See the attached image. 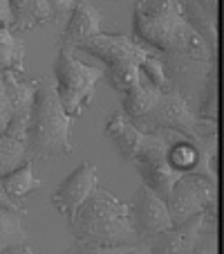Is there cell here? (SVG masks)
<instances>
[{
	"mask_svg": "<svg viewBox=\"0 0 224 254\" xmlns=\"http://www.w3.org/2000/svg\"><path fill=\"white\" fill-rule=\"evenodd\" d=\"M0 209H11V211H23L25 214V209H23V205H20L18 200H14V198L7 193V189H5V185H2V180H0Z\"/></svg>",
	"mask_w": 224,
	"mask_h": 254,
	"instance_id": "obj_20",
	"label": "cell"
},
{
	"mask_svg": "<svg viewBox=\"0 0 224 254\" xmlns=\"http://www.w3.org/2000/svg\"><path fill=\"white\" fill-rule=\"evenodd\" d=\"M70 225L74 239L81 243L124 248L128 252H146L137 230L130 223L128 202L119 200L110 189L99 185L81 205Z\"/></svg>",
	"mask_w": 224,
	"mask_h": 254,
	"instance_id": "obj_2",
	"label": "cell"
},
{
	"mask_svg": "<svg viewBox=\"0 0 224 254\" xmlns=\"http://www.w3.org/2000/svg\"><path fill=\"white\" fill-rule=\"evenodd\" d=\"M14 29L29 32L45 23H58L52 0H11Z\"/></svg>",
	"mask_w": 224,
	"mask_h": 254,
	"instance_id": "obj_12",
	"label": "cell"
},
{
	"mask_svg": "<svg viewBox=\"0 0 224 254\" xmlns=\"http://www.w3.org/2000/svg\"><path fill=\"white\" fill-rule=\"evenodd\" d=\"M0 27H14L11 0H0Z\"/></svg>",
	"mask_w": 224,
	"mask_h": 254,
	"instance_id": "obj_21",
	"label": "cell"
},
{
	"mask_svg": "<svg viewBox=\"0 0 224 254\" xmlns=\"http://www.w3.org/2000/svg\"><path fill=\"white\" fill-rule=\"evenodd\" d=\"M128 209H130V223L137 230L141 243L155 239L157 234H162V232L171 230L175 225L171 218V211H168V202L159 193H155L146 183L133 193Z\"/></svg>",
	"mask_w": 224,
	"mask_h": 254,
	"instance_id": "obj_7",
	"label": "cell"
},
{
	"mask_svg": "<svg viewBox=\"0 0 224 254\" xmlns=\"http://www.w3.org/2000/svg\"><path fill=\"white\" fill-rule=\"evenodd\" d=\"M72 120L56 90L54 77L36 79L27 146L32 160H54L72 153Z\"/></svg>",
	"mask_w": 224,
	"mask_h": 254,
	"instance_id": "obj_3",
	"label": "cell"
},
{
	"mask_svg": "<svg viewBox=\"0 0 224 254\" xmlns=\"http://www.w3.org/2000/svg\"><path fill=\"white\" fill-rule=\"evenodd\" d=\"M166 202L175 225L200 214H218L215 178L200 171L181 173Z\"/></svg>",
	"mask_w": 224,
	"mask_h": 254,
	"instance_id": "obj_6",
	"label": "cell"
},
{
	"mask_svg": "<svg viewBox=\"0 0 224 254\" xmlns=\"http://www.w3.org/2000/svg\"><path fill=\"white\" fill-rule=\"evenodd\" d=\"M11 122V106L9 99H7V92H0V135L7 133V126Z\"/></svg>",
	"mask_w": 224,
	"mask_h": 254,
	"instance_id": "obj_19",
	"label": "cell"
},
{
	"mask_svg": "<svg viewBox=\"0 0 224 254\" xmlns=\"http://www.w3.org/2000/svg\"><path fill=\"white\" fill-rule=\"evenodd\" d=\"M5 92L11 106V117H29L32 120L34 99H36V79L27 81L25 74L5 72Z\"/></svg>",
	"mask_w": 224,
	"mask_h": 254,
	"instance_id": "obj_13",
	"label": "cell"
},
{
	"mask_svg": "<svg viewBox=\"0 0 224 254\" xmlns=\"http://www.w3.org/2000/svg\"><path fill=\"white\" fill-rule=\"evenodd\" d=\"M5 90V70H0V92Z\"/></svg>",
	"mask_w": 224,
	"mask_h": 254,
	"instance_id": "obj_23",
	"label": "cell"
},
{
	"mask_svg": "<svg viewBox=\"0 0 224 254\" xmlns=\"http://www.w3.org/2000/svg\"><path fill=\"white\" fill-rule=\"evenodd\" d=\"M162 88H157L153 81H139V86H134L133 90H128L124 95V111L134 124L143 122L150 111L157 106L159 97H162Z\"/></svg>",
	"mask_w": 224,
	"mask_h": 254,
	"instance_id": "obj_14",
	"label": "cell"
},
{
	"mask_svg": "<svg viewBox=\"0 0 224 254\" xmlns=\"http://www.w3.org/2000/svg\"><path fill=\"white\" fill-rule=\"evenodd\" d=\"M74 50L77 48L58 45L56 61H54V81L67 115L79 117L94 97L96 83L105 79V70L83 63L81 59H77Z\"/></svg>",
	"mask_w": 224,
	"mask_h": 254,
	"instance_id": "obj_5",
	"label": "cell"
},
{
	"mask_svg": "<svg viewBox=\"0 0 224 254\" xmlns=\"http://www.w3.org/2000/svg\"><path fill=\"white\" fill-rule=\"evenodd\" d=\"M0 180H2V185H5L7 193L18 202L23 200L27 193H32V191H36V189L43 187V180L34 173V160H27V162H23L20 167L11 169L9 173L0 176Z\"/></svg>",
	"mask_w": 224,
	"mask_h": 254,
	"instance_id": "obj_16",
	"label": "cell"
},
{
	"mask_svg": "<svg viewBox=\"0 0 224 254\" xmlns=\"http://www.w3.org/2000/svg\"><path fill=\"white\" fill-rule=\"evenodd\" d=\"M206 227H215V214H200L184 223H177L171 230L146 241L143 248H146V252H159V254L200 252V241L206 236Z\"/></svg>",
	"mask_w": 224,
	"mask_h": 254,
	"instance_id": "obj_8",
	"label": "cell"
},
{
	"mask_svg": "<svg viewBox=\"0 0 224 254\" xmlns=\"http://www.w3.org/2000/svg\"><path fill=\"white\" fill-rule=\"evenodd\" d=\"M133 27L139 41L164 54H184L202 61L213 59L209 43L186 20L179 0H139Z\"/></svg>",
	"mask_w": 224,
	"mask_h": 254,
	"instance_id": "obj_1",
	"label": "cell"
},
{
	"mask_svg": "<svg viewBox=\"0 0 224 254\" xmlns=\"http://www.w3.org/2000/svg\"><path fill=\"white\" fill-rule=\"evenodd\" d=\"M29 236L23 230V211L0 209V254L29 252Z\"/></svg>",
	"mask_w": 224,
	"mask_h": 254,
	"instance_id": "obj_15",
	"label": "cell"
},
{
	"mask_svg": "<svg viewBox=\"0 0 224 254\" xmlns=\"http://www.w3.org/2000/svg\"><path fill=\"white\" fill-rule=\"evenodd\" d=\"M96 185H99L96 167L92 162H81L52 193V205L56 207L58 214L65 216L67 223H72L81 205L94 191Z\"/></svg>",
	"mask_w": 224,
	"mask_h": 254,
	"instance_id": "obj_9",
	"label": "cell"
},
{
	"mask_svg": "<svg viewBox=\"0 0 224 254\" xmlns=\"http://www.w3.org/2000/svg\"><path fill=\"white\" fill-rule=\"evenodd\" d=\"M103 32V11L90 0H74L70 20L61 34V43L70 48H81L88 39Z\"/></svg>",
	"mask_w": 224,
	"mask_h": 254,
	"instance_id": "obj_10",
	"label": "cell"
},
{
	"mask_svg": "<svg viewBox=\"0 0 224 254\" xmlns=\"http://www.w3.org/2000/svg\"><path fill=\"white\" fill-rule=\"evenodd\" d=\"M81 50L105 63V81L117 92H128L141 81V61L155 48L124 34H96L81 45Z\"/></svg>",
	"mask_w": 224,
	"mask_h": 254,
	"instance_id": "obj_4",
	"label": "cell"
},
{
	"mask_svg": "<svg viewBox=\"0 0 224 254\" xmlns=\"http://www.w3.org/2000/svg\"><path fill=\"white\" fill-rule=\"evenodd\" d=\"M27 160L32 158H29V146L25 139H18L9 133L0 135V176L9 173L11 169L20 167Z\"/></svg>",
	"mask_w": 224,
	"mask_h": 254,
	"instance_id": "obj_18",
	"label": "cell"
},
{
	"mask_svg": "<svg viewBox=\"0 0 224 254\" xmlns=\"http://www.w3.org/2000/svg\"><path fill=\"white\" fill-rule=\"evenodd\" d=\"M105 135L112 142L115 151L121 155V160L133 162L137 158L139 149L143 146V142H146L148 133H143L121 108V111H112L108 115V120H105Z\"/></svg>",
	"mask_w": 224,
	"mask_h": 254,
	"instance_id": "obj_11",
	"label": "cell"
},
{
	"mask_svg": "<svg viewBox=\"0 0 224 254\" xmlns=\"http://www.w3.org/2000/svg\"><path fill=\"white\" fill-rule=\"evenodd\" d=\"M0 70L25 74V43L14 27H0Z\"/></svg>",
	"mask_w": 224,
	"mask_h": 254,
	"instance_id": "obj_17",
	"label": "cell"
},
{
	"mask_svg": "<svg viewBox=\"0 0 224 254\" xmlns=\"http://www.w3.org/2000/svg\"><path fill=\"white\" fill-rule=\"evenodd\" d=\"M54 9H56V18H61L63 14H72V7H74V0H52Z\"/></svg>",
	"mask_w": 224,
	"mask_h": 254,
	"instance_id": "obj_22",
	"label": "cell"
}]
</instances>
